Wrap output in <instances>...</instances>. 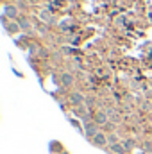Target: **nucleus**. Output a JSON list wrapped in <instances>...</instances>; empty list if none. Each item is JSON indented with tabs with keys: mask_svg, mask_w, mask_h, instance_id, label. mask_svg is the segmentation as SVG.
Returning a JSON list of instances; mask_svg holds the SVG:
<instances>
[{
	"mask_svg": "<svg viewBox=\"0 0 152 154\" xmlns=\"http://www.w3.org/2000/svg\"><path fill=\"white\" fill-rule=\"evenodd\" d=\"M100 131H102V129H100V125H99L95 120H86V122L82 124V133H84V136H86L88 140H91L93 136H97Z\"/></svg>",
	"mask_w": 152,
	"mask_h": 154,
	"instance_id": "obj_1",
	"label": "nucleus"
},
{
	"mask_svg": "<svg viewBox=\"0 0 152 154\" xmlns=\"http://www.w3.org/2000/svg\"><path fill=\"white\" fill-rule=\"evenodd\" d=\"M90 142H91V143H93L95 147H99V149H104V151H106V149L109 147V140H108V133H104V131H100V133H99L97 136H93V138H91Z\"/></svg>",
	"mask_w": 152,
	"mask_h": 154,
	"instance_id": "obj_2",
	"label": "nucleus"
},
{
	"mask_svg": "<svg viewBox=\"0 0 152 154\" xmlns=\"http://www.w3.org/2000/svg\"><path fill=\"white\" fill-rule=\"evenodd\" d=\"M93 120H95L100 127H104L106 124H109V115H108V111H97V113L93 115Z\"/></svg>",
	"mask_w": 152,
	"mask_h": 154,
	"instance_id": "obj_3",
	"label": "nucleus"
},
{
	"mask_svg": "<svg viewBox=\"0 0 152 154\" xmlns=\"http://www.w3.org/2000/svg\"><path fill=\"white\" fill-rule=\"evenodd\" d=\"M70 102H72V106L79 108V106H82V104L86 102V97H84L81 91H74V93L70 95Z\"/></svg>",
	"mask_w": 152,
	"mask_h": 154,
	"instance_id": "obj_4",
	"label": "nucleus"
},
{
	"mask_svg": "<svg viewBox=\"0 0 152 154\" xmlns=\"http://www.w3.org/2000/svg\"><path fill=\"white\" fill-rule=\"evenodd\" d=\"M4 14H5L7 18H13V20H14V18L18 16V9H16L14 5H5V7H4Z\"/></svg>",
	"mask_w": 152,
	"mask_h": 154,
	"instance_id": "obj_5",
	"label": "nucleus"
},
{
	"mask_svg": "<svg viewBox=\"0 0 152 154\" xmlns=\"http://www.w3.org/2000/svg\"><path fill=\"white\" fill-rule=\"evenodd\" d=\"M61 82H63V86H72L74 75H72V74H63V75H61Z\"/></svg>",
	"mask_w": 152,
	"mask_h": 154,
	"instance_id": "obj_6",
	"label": "nucleus"
},
{
	"mask_svg": "<svg viewBox=\"0 0 152 154\" xmlns=\"http://www.w3.org/2000/svg\"><path fill=\"white\" fill-rule=\"evenodd\" d=\"M122 145H123V149H125L127 152L134 149V142H132V140H122Z\"/></svg>",
	"mask_w": 152,
	"mask_h": 154,
	"instance_id": "obj_7",
	"label": "nucleus"
},
{
	"mask_svg": "<svg viewBox=\"0 0 152 154\" xmlns=\"http://www.w3.org/2000/svg\"><path fill=\"white\" fill-rule=\"evenodd\" d=\"M5 29H7L11 34H13V32H18V31H20V23H7Z\"/></svg>",
	"mask_w": 152,
	"mask_h": 154,
	"instance_id": "obj_8",
	"label": "nucleus"
},
{
	"mask_svg": "<svg viewBox=\"0 0 152 154\" xmlns=\"http://www.w3.org/2000/svg\"><path fill=\"white\" fill-rule=\"evenodd\" d=\"M18 23H20V29H23V31H29V29H31V23H29L27 20H20Z\"/></svg>",
	"mask_w": 152,
	"mask_h": 154,
	"instance_id": "obj_9",
	"label": "nucleus"
}]
</instances>
